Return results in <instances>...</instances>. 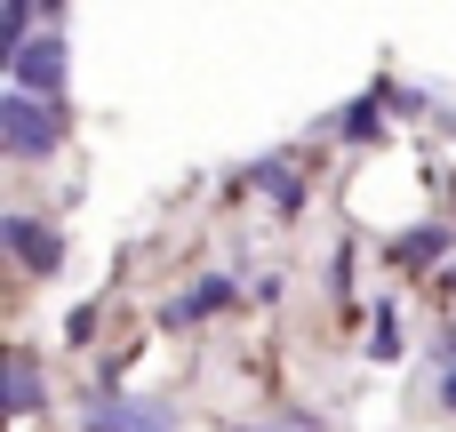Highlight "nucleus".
Listing matches in <instances>:
<instances>
[{"mask_svg":"<svg viewBox=\"0 0 456 432\" xmlns=\"http://www.w3.org/2000/svg\"><path fill=\"white\" fill-rule=\"evenodd\" d=\"M0 144H8L16 160H48V152L64 144V104L8 88V96H0Z\"/></svg>","mask_w":456,"mask_h":432,"instance_id":"nucleus-1","label":"nucleus"},{"mask_svg":"<svg viewBox=\"0 0 456 432\" xmlns=\"http://www.w3.org/2000/svg\"><path fill=\"white\" fill-rule=\"evenodd\" d=\"M64 72H72V48H64V32H40L16 64H8V88H24V96H48V88H64Z\"/></svg>","mask_w":456,"mask_h":432,"instance_id":"nucleus-2","label":"nucleus"},{"mask_svg":"<svg viewBox=\"0 0 456 432\" xmlns=\"http://www.w3.org/2000/svg\"><path fill=\"white\" fill-rule=\"evenodd\" d=\"M88 432H176V417L160 409V401H120V393H104V401H88Z\"/></svg>","mask_w":456,"mask_h":432,"instance_id":"nucleus-3","label":"nucleus"},{"mask_svg":"<svg viewBox=\"0 0 456 432\" xmlns=\"http://www.w3.org/2000/svg\"><path fill=\"white\" fill-rule=\"evenodd\" d=\"M0 240L16 249L24 273H56V265H64V232H48V224H32V216H0Z\"/></svg>","mask_w":456,"mask_h":432,"instance_id":"nucleus-4","label":"nucleus"},{"mask_svg":"<svg viewBox=\"0 0 456 432\" xmlns=\"http://www.w3.org/2000/svg\"><path fill=\"white\" fill-rule=\"evenodd\" d=\"M224 305H232V281L208 273V281H192V289L168 305V329H192V321H208V313H224Z\"/></svg>","mask_w":456,"mask_h":432,"instance_id":"nucleus-5","label":"nucleus"},{"mask_svg":"<svg viewBox=\"0 0 456 432\" xmlns=\"http://www.w3.org/2000/svg\"><path fill=\"white\" fill-rule=\"evenodd\" d=\"M32 24H40V8H32V0H8V8H0V56H8V64H16L32 40H40Z\"/></svg>","mask_w":456,"mask_h":432,"instance_id":"nucleus-6","label":"nucleus"},{"mask_svg":"<svg viewBox=\"0 0 456 432\" xmlns=\"http://www.w3.org/2000/svg\"><path fill=\"white\" fill-rule=\"evenodd\" d=\"M32 409H40V369L8 361V417H32Z\"/></svg>","mask_w":456,"mask_h":432,"instance_id":"nucleus-7","label":"nucleus"},{"mask_svg":"<svg viewBox=\"0 0 456 432\" xmlns=\"http://www.w3.org/2000/svg\"><path fill=\"white\" fill-rule=\"evenodd\" d=\"M441 249H449V232H441V224H417V232H409V240H401L393 257H401V265H433Z\"/></svg>","mask_w":456,"mask_h":432,"instance_id":"nucleus-8","label":"nucleus"},{"mask_svg":"<svg viewBox=\"0 0 456 432\" xmlns=\"http://www.w3.org/2000/svg\"><path fill=\"white\" fill-rule=\"evenodd\" d=\"M256 184H265L281 208H297V200H305V192H297V176H289V160H256Z\"/></svg>","mask_w":456,"mask_h":432,"instance_id":"nucleus-9","label":"nucleus"},{"mask_svg":"<svg viewBox=\"0 0 456 432\" xmlns=\"http://www.w3.org/2000/svg\"><path fill=\"white\" fill-rule=\"evenodd\" d=\"M369 353H377V361H401V321H393V305L377 313V329H369Z\"/></svg>","mask_w":456,"mask_h":432,"instance_id":"nucleus-10","label":"nucleus"},{"mask_svg":"<svg viewBox=\"0 0 456 432\" xmlns=\"http://www.w3.org/2000/svg\"><path fill=\"white\" fill-rule=\"evenodd\" d=\"M345 136H361V144H369V136H377V96H369V104H353V112H345Z\"/></svg>","mask_w":456,"mask_h":432,"instance_id":"nucleus-11","label":"nucleus"},{"mask_svg":"<svg viewBox=\"0 0 456 432\" xmlns=\"http://www.w3.org/2000/svg\"><path fill=\"white\" fill-rule=\"evenodd\" d=\"M256 432H321L313 417H273V425H256Z\"/></svg>","mask_w":456,"mask_h":432,"instance_id":"nucleus-12","label":"nucleus"},{"mask_svg":"<svg viewBox=\"0 0 456 432\" xmlns=\"http://www.w3.org/2000/svg\"><path fill=\"white\" fill-rule=\"evenodd\" d=\"M441 401H449V409H456V369H449V377H441Z\"/></svg>","mask_w":456,"mask_h":432,"instance_id":"nucleus-13","label":"nucleus"},{"mask_svg":"<svg viewBox=\"0 0 456 432\" xmlns=\"http://www.w3.org/2000/svg\"><path fill=\"white\" fill-rule=\"evenodd\" d=\"M449 361H456V329H449Z\"/></svg>","mask_w":456,"mask_h":432,"instance_id":"nucleus-14","label":"nucleus"}]
</instances>
